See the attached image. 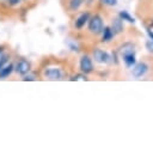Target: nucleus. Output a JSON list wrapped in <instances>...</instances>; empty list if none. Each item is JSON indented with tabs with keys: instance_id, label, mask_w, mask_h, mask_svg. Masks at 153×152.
I'll use <instances>...</instances> for the list:
<instances>
[{
	"instance_id": "nucleus-1",
	"label": "nucleus",
	"mask_w": 153,
	"mask_h": 152,
	"mask_svg": "<svg viewBox=\"0 0 153 152\" xmlns=\"http://www.w3.org/2000/svg\"><path fill=\"white\" fill-rule=\"evenodd\" d=\"M103 20L99 16H93L88 19V30L90 32L98 35L100 32H103Z\"/></svg>"
},
{
	"instance_id": "nucleus-2",
	"label": "nucleus",
	"mask_w": 153,
	"mask_h": 152,
	"mask_svg": "<svg viewBox=\"0 0 153 152\" xmlns=\"http://www.w3.org/2000/svg\"><path fill=\"white\" fill-rule=\"evenodd\" d=\"M80 71L85 74L91 73L93 71V63H92V60L90 59V56L85 55V56L81 57V60H80Z\"/></svg>"
},
{
	"instance_id": "nucleus-3",
	"label": "nucleus",
	"mask_w": 153,
	"mask_h": 152,
	"mask_svg": "<svg viewBox=\"0 0 153 152\" xmlns=\"http://www.w3.org/2000/svg\"><path fill=\"white\" fill-rule=\"evenodd\" d=\"M93 59L98 63H108L110 61L109 54L106 51L102 50V49H94V51H93Z\"/></svg>"
},
{
	"instance_id": "nucleus-4",
	"label": "nucleus",
	"mask_w": 153,
	"mask_h": 152,
	"mask_svg": "<svg viewBox=\"0 0 153 152\" xmlns=\"http://www.w3.org/2000/svg\"><path fill=\"white\" fill-rule=\"evenodd\" d=\"M44 75L50 80H59L62 77V72L57 67H49L44 71Z\"/></svg>"
},
{
	"instance_id": "nucleus-5",
	"label": "nucleus",
	"mask_w": 153,
	"mask_h": 152,
	"mask_svg": "<svg viewBox=\"0 0 153 152\" xmlns=\"http://www.w3.org/2000/svg\"><path fill=\"white\" fill-rule=\"evenodd\" d=\"M147 71H148V66H147L146 63H143V62H140V63H136V65L133 67L131 73H133V75H134L135 78H140V77L145 75Z\"/></svg>"
},
{
	"instance_id": "nucleus-6",
	"label": "nucleus",
	"mask_w": 153,
	"mask_h": 152,
	"mask_svg": "<svg viewBox=\"0 0 153 152\" xmlns=\"http://www.w3.org/2000/svg\"><path fill=\"white\" fill-rule=\"evenodd\" d=\"M16 71L17 73L22 74V75H25L29 71H30V63L26 61V60H20L17 62L16 65Z\"/></svg>"
},
{
	"instance_id": "nucleus-7",
	"label": "nucleus",
	"mask_w": 153,
	"mask_h": 152,
	"mask_svg": "<svg viewBox=\"0 0 153 152\" xmlns=\"http://www.w3.org/2000/svg\"><path fill=\"white\" fill-rule=\"evenodd\" d=\"M88 19H90V16H88L87 12L80 14V17L75 20V28H76V29H81V28L86 24V22H88Z\"/></svg>"
},
{
	"instance_id": "nucleus-8",
	"label": "nucleus",
	"mask_w": 153,
	"mask_h": 152,
	"mask_svg": "<svg viewBox=\"0 0 153 152\" xmlns=\"http://www.w3.org/2000/svg\"><path fill=\"white\" fill-rule=\"evenodd\" d=\"M111 29H112V31L115 32V35H116V34H120V32H121V31L123 30V24H122V19H121L120 17L112 20V24H111Z\"/></svg>"
},
{
	"instance_id": "nucleus-9",
	"label": "nucleus",
	"mask_w": 153,
	"mask_h": 152,
	"mask_svg": "<svg viewBox=\"0 0 153 152\" xmlns=\"http://www.w3.org/2000/svg\"><path fill=\"white\" fill-rule=\"evenodd\" d=\"M120 53H121V55L123 56V55H126V54H130V53H135V47H134V44L133 43H124L121 48H120Z\"/></svg>"
},
{
	"instance_id": "nucleus-10",
	"label": "nucleus",
	"mask_w": 153,
	"mask_h": 152,
	"mask_svg": "<svg viewBox=\"0 0 153 152\" xmlns=\"http://www.w3.org/2000/svg\"><path fill=\"white\" fill-rule=\"evenodd\" d=\"M115 36V32L112 31V29L110 26H105L103 29V41L104 42H109L112 39V37Z\"/></svg>"
},
{
	"instance_id": "nucleus-11",
	"label": "nucleus",
	"mask_w": 153,
	"mask_h": 152,
	"mask_svg": "<svg viewBox=\"0 0 153 152\" xmlns=\"http://www.w3.org/2000/svg\"><path fill=\"white\" fill-rule=\"evenodd\" d=\"M123 57V61L124 63L128 66V67H131L135 65V53H130V54H126L122 56Z\"/></svg>"
},
{
	"instance_id": "nucleus-12",
	"label": "nucleus",
	"mask_w": 153,
	"mask_h": 152,
	"mask_svg": "<svg viewBox=\"0 0 153 152\" xmlns=\"http://www.w3.org/2000/svg\"><path fill=\"white\" fill-rule=\"evenodd\" d=\"M13 71V66L12 65H8V66H5V67H1L0 68V78L4 79L6 77H8Z\"/></svg>"
},
{
	"instance_id": "nucleus-13",
	"label": "nucleus",
	"mask_w": 153,
	"mask_h": 152,
	"mask_svg": "<svg viewBox=\"0 0 153 152\" xmlns=\"http://www.w3.org/2000/svg\"><path fill=\"white\" fill-rule=\"evenodd\" d=\"M118 17H120L122 20H126V22H128V23H134V22H135V19H134L127 11H121V12L118 13Z\"/></svg>"
},
{
	"instance_id": "nucleus-14",
	"label": "nucleus",
	"mask_w": 153,
	"mask_h": 152,
	"mask_svg": "<svg viewBox=\"0 0 153 152\" xmlns=\"http://www.w3.org/2000/svg\"><path fill=\"white\" fill-rule=\"evenodd\" d=\"M81 2H82V0H69V8L72 11H75L80 7Z\"/></svg>"
},
{
	"instance_id": "nucleus-15",
	"label": "nucleus",
	"mask_w": 153,
	"mask_h": 152,
	"mask_svg": "<svg viewBox=\"0 0 153 152\" xmlns=\"http://www.w3.org/2000/svg\"><path fill=\"white\" fill-rule=\"evenodd\" d=\"M100 1L108 6H116L117 5V0H100Z\"/></svg>"
},
{
	"instance_id": "nucleus-16",
	"label": "nucleus",
	"mask_w": 153,
	"mask_h": 152,
	"mask_svg": "<svg viewBox=\"0 0 153 152\" xmlns=\"http://www.w3.org/2000/svg\"><path fill=\"white\" fill-rule=\"evenodd\" d=\"M72 80H87V78L85 77V73L84 74H76L72 78Z\"/></svg>"
},
{
	"instance_id": "nucleus-17",
	"label": "nucleus",
	"mask_w": 153,
	"mask_h": 152,
	"mask_svg": "<svg viewBox=\"0 0 153 152\" xmlns=\"http://www.w3.org/2000/svg\"><path fill=\"white\" fill-rule=\"evenodd\" d=\"M146 49H147L148 51L153 53V41H152V39H149V41L146 42Z\"/></svg>"
},
{
	"instance_id": "nucleus-18",
	"label": "nucleus",
	"mask_w": 153,
	"mask_h": 152,
	"mask_svg": "<svg viewBox=\"0 0 153 152\" xmlns=\"http://www.w3.org/2000/svg\"><path fill=\"white\" fill-rule=\"evenodd\" d=\"M6 62V56H4V54H2V50L0 49V68L2 67V65Z\"/></svg>"
},
{
	"instance_id": "nucleus-19",
	"label": "nucleus",
	"mask_w": 153,
	"mask_h": 152,
	"mask_svg": "<svg viewBox=\"0 0 153 152\" xmlns=\"http://www.w3.org/2000/svg\"><path fill=\"white\" fill-rule=\"evenodd\" d=\"M23 80H35V75H25L24 78H23Z\"/></svg>"
},
{
	"instance_id": "nucleus-20",
	"label": "nucleus",
	"mask_w": 153,
	"mask_h": 152,
	"mask_svg": "<svg viewBox=\"0 0 153 152\" xmlns=\"http://www.w3.org/2000/svg\"><path fill=\"white\" fill-rule=\"evenodd\" d=\"M147 34H148V36H149V38L153 41V31H151L149 29H147Z\"/></svg>"
},
{
	"instance_id": "nucleus-21",
	"label": "nucleus",
	"mask_w": 153,
	"mask_h": 152,
	"mask_svg": "<svg viewBox=\"0 0 153 152\" xmlns=\"http://www.w3.org/2000/svg\"><path fill=\"white\" fill-rule=\"evenodd\" d=\"M8 1H10L11 5H17V4L19 2V0H8Z\"/></svg>"
},
{
	"instance_id": "nucleus-22",
	"label": "nucleus",
	"mask_w": 153,
	"mask_h": 152,
	"mask_svg": "<svg viewBox=\"0 0 153 152\" xmlns=\"http://www.w3.org/2000/svg\"><path fill=\"white\" fill-rule=\"evenodd\" d=\"M152 26H153V22H152Z\"/></svg>"
}]
</instances>
